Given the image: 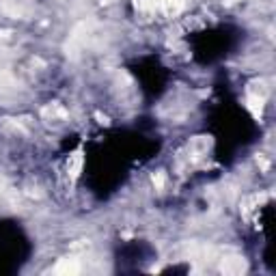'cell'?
Segmentation results:
<instances>
[{"label":"cell","mask_w":276,"mask_h":276,"mask_svg":"<svg viewBox=\"0 0 276 276\" xmlns=\"http://www.w3.org/2000/svg\"><path fill=\"white\" fill-rule=\"evenodd\" d=\"M220 270H222L224 274H231V276L244 274L246 272V261L242 257H229L220 263Z\"/></svg>","instance_id":"cell-1"},{"label":"cell","mask_w":276,"mask_h":276,"mask_svg":"<svg viewBox=\"0 0 276 276\" xmlns=\"http://www.w3.org/2000/svg\"><path fill=\"white\" fill-rule=\"evenodd\" d=\"M54 272L63 274V276H74V274L80 272V263H78V259H74V257H65V259H61L56 263Z\"/></svg>","instance_id":"cell-2"},{"label":"cell","mask_w":276,"mask_h":276,"mask_svg":"<svg viewBox=\"0 0 276 276\" xmlns=\"http://www.w3.org/2000/svg\"><path fill=\"white\" fill-rule=\"evenodd\" d=\"M155 9H162L166 16H177L184 9V0H153Z\"/></svg>","instance_id":"cell-3"},{"label":"cell","mask_w":276,"mask_h":276,"mask_svg":"<svg viewBox=\"0 0 276 276\" xmlns=\"http://www.w3.org/2000/svg\"><path fill=\"white\" fill-rule=\"evenodd\" d=\"M82 151H76L74 155H69V162H67V170H69V175H72L74 179L80 175V170H82Z\"/></svg>","instance_id":"cell-4"},{"label":"cell","mask_w":276,"mask_h":276,"mask_svg":"<svg viewBox=\"0 0 276 276\" xmlns=\"http://www.w3.org/2000/svg\"><path fill=\"white\" fill-rule=\"evenodd\" d=\"M134 7H136L138 11H145V13H153L155 11V2H153V0H136Z\"/></svg>","instance_id":"cell-5"},{"label":"cell","mask_w":276,"mask_h":276,"mask_svg":"<svg viewBox=\"0 0 276 276\" xmlns=\"http://www.w3.org/2000/svg\"><path fill=\"white\" fill-rule=\"evenodd\" d=\"M164 182H166L164 173H155V175H153V185H155L158 190H162V188H164Z\"/></svg>","instance_id":"cell-6"},{"label":"cell","mask_w":276,"mask_h":276,"mask_svg":"<svg viewBox=\"0 0 276 276\" xmlns=\"http://www.w3.org/2000/svg\"><path fill=\"white\" fill-rule=\"evenodd\" d=\"M99 2H102V4H112L114 0H99Z\"/></svg>","instance_id":"cell-7"}]
</instances>
